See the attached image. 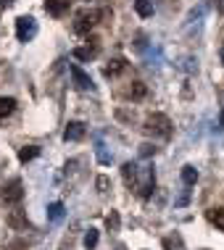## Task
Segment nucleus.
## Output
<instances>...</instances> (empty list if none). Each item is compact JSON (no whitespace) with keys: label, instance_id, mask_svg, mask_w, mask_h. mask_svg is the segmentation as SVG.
I'll list each match as a JSON object with an SVG mask.
<instances>
[{"label":"nucleus","instance_id":"nucleus-14","mask_svg":"<svg viewBox=\"0 0 224 250\" xmlns=\"http://www.w3.org/2000/svg\"><path fill=\"white\" fill-rule=\"evenodd\" d=\"M206 216H208V221H211L219 232H224V208H211Z\"/></svg>","mask_w":224,"mask_h":250},{"label":"nucleus","instance_id":"nucleus-23","mask_svg":"<svg viewBox=\"0 0 224 250\" xmlns=\"http://www.w3.org/2000/svg\"><path fill=\"white\" fill-rule=\"evenodd\" d=\"M108 185H111L108 177H98V192H108Z\"/></svg>","mask_w":224,"mask_h":250},{"label":"nucleus","instance_id":"nucleus-17","mask_svg":"<svg viewBox=\"0 0 224 250\" xmlns=\"http://www.w3.org/2000/svg\"><path fill=\"white\" fill-rule=\"evenodd\" d=\"M13 111H16V100H13V98H3V95H0V119L11 116Z\"/></svg>","mask_w":224,"mask_h":250},{"label":"nucleus","instance_id":"nucleus-19","mask_svg":"<svg viewBox=\"0 0 224 250\" xmlns=\"http://www.w3.org/2000/svg\"><path fill=\"white\" fill-rule=\"evenodd\" d=\"M47 219H50V221H61V219H64V203H50V206H47Z\"/></svg>","mask_w":224,"mask_h":250},{"label":"nucleus","instance_id":"nucleus-24","mask_svg":"<svg viewBox=\"0 0 224 250\" xmlns=\"http://www.w3.org/2000/svg\"><path fill=\"white\" fill-rule=\"evenodd\" d=\"M140 147H142L140 153L145 155V158H148V155H151V153H156V147H151V145H148V143H145V145H140Z\"/></svg>","mask_w":224,"mask_h":250},{"label":"nucleus","instance_id":"nucleus-13","mask_svg":"<svg viewBox=\"0 0 224 250\" xmlns=\"http://www.w3.org/2000/svg\"><path fill=\"white\" fill-rule=\"evenodd\" d=\"M40 155V147L37 145H24V147H19V161L22 164H29V161H35Z\"/></svg>","mask_w":224,"mask_h":250},{"label":"nucleus","instance_id":"nucleus-11","mask_svg":"<svg viewBox=\"0 0 224 250\" xmlns=\"http://www.w3.org/2000/svg\"><path fill=\"white\" fill-rule=\"evenodd\" d=\"M124 69H127V61L124 58H111L103 66V74H106V77H116V74H121Z\"/></svg>","mask_w":224,"mask_h":250},{"label":"nucleus","instance_id":"nucleus-20","mask_svg":"<svg viewBox=\"0 0 224 250\" xmlns=\"http://www.w3.org/2000/svg\"><path fill=\"white\" fill-rule=\"evenodd\" d=\"M106 227H108V232H119V227H121L119 211H111V213L106 216Z\"/></svg>","mask_w":224,"mask_h":250},{"label":"nucleus","instance_id":"nucleus-5","mask_svg":"<svg viewBox=\"0 0 224 250\" xmlns=\"http://www.w3.org/2000/svg\"><path fill=\"white\" fill-rule=\"evenodd\" d=\"M22 198H24V182L22 179H11L3 187V192H0V200L3 203H22Z\"/></svg>","mask_w":224,"mask_h":250},{"label":"nucleus","instance_id":"nucleus-2","mask_svg":"<svg viewBox=\"0 0 224 250\" xmlns=\"http://www.w3.org/2000/svg\"><path fill=\"white\" fill-rule=\"evenodd\" d=\"M106 11H95V8H82L74 13V32L77 35H90L95 29V24L100 21V16H103Z\"/></svg>","mask_w":224,"mask_h":250},{"label":"nucleus","instance_id":"nucleus-8","mask_svg":"<svg viewBox=\"0 0 224 250\" xmlns=\"http://www.w3.org/2000/svg\"><path fill=\"white\" fill-rule=\"evenodd\" d=\"M98 48H100V40H87V48H77L74 50V58H79V61H90L98 56Z\"/></svg>","mask_w":224,"mask_h":250},{"label":"nucleus","instance_id":"nucleus-26","mask_svg":"<svg viewBox=\"0 0 224 250\" xmlns=\"http://www.w3.org/2000/svg\"><path fill=\"white\" fill-rule=\"evenodd\" d=\"M13 3V0H0V5H11Z\"/></svg>","mask_w":224,"mask_h":250},{"label":"nucleus","instance_id":"nucleus-25","mask_svg":"<svg viewBox=\"0 0 224 250\" xmlns=\"http://www.w3.org/2000/svg\"><path fill=\"white\" fill-rule=\"evenodd\" d=\"M208 5H211V8H216V11H222V0H208Z\"/></svg>","mask_w":224,"mask_h":250},{"label":"nucleus","instance_id":"nucleus-10","mask_svg":"<svg viewBox=\"0 0 224 250\" xmlns=\"http://www.w3.org/2000/svg\"><path fill=\"white\" fill-rule=\"evenodd\" d=\"M8 227H11V229H19V232L29 227V219H26V213L22 211V208H16V211L8 213Z\"/></svg>","mask_w":224,"mask_h":250},{"label":"nucleus","instance_id":"nucleus-1","mask_svg":"<svg viewBox=\"0 0 224 250\" xmlns=\"http://www.w3.org/2000/svg\"><path fill=\"white\" fill-rule=\"evenodd\" d=\"M151 137H158V140H169L172 137V121H169L166 113H151L145 119V126H142Z\"/></svg>","mask_w":224,"mask_h":250},{"label":"nucleus","instance_id":"nucleus-7","mask_svg":"<svg viewBox=\"0 0 224 250\" xmlns=\"http://www.w3.org/2000/svg\"><path fill=\"white\" fill-rule=\"evenodd\" d=\"M69 8H71V0H45V11L50 13V16H56V19L66 16Z\"/></svg>","mask_w":224,"mask_h":250},{"label":"nucleus","instance_id":"nucleus-15","mask_svg":"<svg viewBox=\"0 0 224 250\" xmlns=\"http://www.w3.org/2000/svg\"><path fill=\"white\" fill-rule=\"evenodd\" d=\"M134 11H137L140 19H148L153 16V3L151 0H134Z\"/></svg>","mask_w":224,"mask_h":250},{"label":"nucleus","instance_id":"nucleus-21","mask_svg":"<svg viewBox=\"0 0 224 250\" xmlns=\"http://www.w3.org/2000/svg\"><path fill=\"white\" fill-rule=\"evenodd\" d=\"M85 248L87 250H92L95 245H98V229H87V234H85Z\"/></svg>","mask_w":224,"mask_h":250},{"label":"nucleus","instance_id":"nucleus-18","mask_svg":"<svg viewBox=\"0 0 224 250\" xmlns=\"http://www.w3.org/2000/svg\"><path fill=\"white\" fill-rule=\"evenodd\" d=\"M182 182H185L187 187H193L195 182H198V171H195V166H182Z\"/></svg>","mask_w":224,"mask_h":250},{"label":"nucleus","instance_id":"nucleus-22","mask_svg":"<svg viewBox=\"0 0 224 250\" xmlns=\"http://www.w3.org/2000/svg\"><path fill=\"white\" fill-rule=\"evenodd\" d=\"M164 248L166 250H182V240L177 237V234H174V237H166L164 240Z\"/></svg>","mask_w":224,"mask_h":250},{"label":"nucleus","instance_id":"nucleus-12","mask_svg":"<svg viewBox=\"0 0 224 250\" xmlns=\"http://www.w3.org/2000/svg\"><path fill=\"white\" fill-rule=\"evenodd\" d=\"M121 177H124L127 187H134V179H137V164H132V161H127V164L121 166Z\"/></svg>","mask_w":224,"mask_h":250},{"label":"nucleus","instance_id":"nucleus-6","mask_svg":"<svg viewBox=\"0 0 224 250\" xmlns=\"http://www.w3.org/2000/svg\"><path fill=\"white\" fill-rule=\"evenodd\" d=\"M85 134H87V126L82 124V121H69L66 129H64V140L66 143H79Z\"/></svg>","mask_w":224,"mask_h":250},{"label":"nucleus","instance_id":"nucleus-4","mask_svg":"<svg viewBox=\"0 0 224 250\" xmlns=\"http://www.w3.org/2000/svg\"><path fill=\"white\" fill-rule=\"evenodd\" d=\"M37 35V21L32 16H19L16 19V40L19 42H29Z\"/></svg>","mask_w":224,"mask_h":250},{"label":"nucleus","instance_id":"nucleus-9","mask_svg":"<svg viewBox=\"0 0 224 250\" xmlns=\"http://www.w3.org/2000/svg\"><path fill=\"white\" fill-rule=\"evenodd\" d=\"M71 79H74V84L79 87V90H95V84H92V79L87 77V74L79 69V66H71Z\"/></svg>","mask_w":224,"mask_h":250},{"label":"nucleus","instance_id":"nucleus-16","mask_svg":"<svg viewBox=\"0 0 224 250\" xmlns=\"http://www.w3.org/2000/svg\"><path fill=\"white\" fill-rule=\"evenodd\" d=\"M145 92H148V87L142 84V82H132V84H130V90H127V98L142 100V98H145Z\"/></svg>","mask_w":224,"mask_h":250},{"label":"nucleus","instance_id":"nucleus-3","mask_svg":"<svg viewBox=\"0 0 224 250\" xmlns=\"http://www.w3.org/2000/svg\"><path fill=\"white\" fill-rule=\"evenodd\" d=\"M156 187V177H153V166L145 164V166H137V179H134V190H137L140 198H148Z\"/></svg>","mask_w":224,"mask_h":250}]
</instances>
